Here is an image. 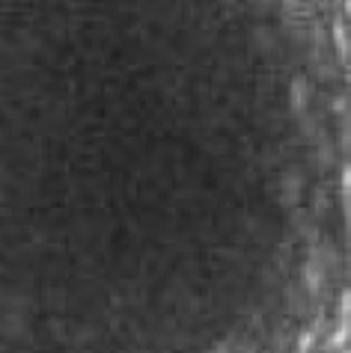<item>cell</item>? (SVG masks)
<instances>
[{
	"mask_svg": "<svg viewBox=\"0 0 351 353\" xmlns=\"http://www.w3.org/2000/svg\"><path fill=\"white\" fill-rule=\"evenodd\" d=\"M307 104H310V83H307V77H295L292 81V113H304L307 110Z\"/></svg>",
	"mask_w": 351,
	"mask_h": 353,
	"instance_id": "obj_1",
	"label": "cell"
},
{
	"mask_svg": "<svg viewBox=\"0 0 351 353\" xmlns=\"http://www.w3.org/2000/svg\"><path fill=\"white\" fill-rule=\"evenodd\" d=\"M280 184H283L280 202H283V205H289V208H292V205H295V202H298V196H301V179H298V175H295V172H289V175H286V179H283V181H280Z\"/></svg>",
	"mask_w": 351,
	"mask_h": 353,
	"instance_id": "obj_2",
	"label": "cell"
},
{
	"mask_svg": "<svg viewBox=\"0 0 351 353\" xmlns=\"http://www.w3.org/2000/svg\"><path fill=\"white\" fill-rule=\"evenodd\" d=\"M321 279H325V270H321V261L313 256V259L304 264V282H307V288H310V291H319Z\"/></svg>",
	"mask_w": 351,
	"mask_h": 353,
	"instance_id": "obj_3",
	"label": "cell"
},
{
	"mask_svg": "<svg viewBox=\"0 0 351 353\" xmlns=\"http://www.w3.org/2000/svg\"><path fill=\"white\" fill-rule=\"evenodd\" d=\"M336 42H339V57L348 60V42H345V27H343V21H336Z\"/></svg>",
	"mask_w": 351,
	"mask_h": 353,
	"instance_id": "obj_4",
	"label": "cell"
},
{
	"mask_svg": "<svg viewBox=\"0 0 351 353\" xmlns=\"http://www.w3.org/2000/svg\"><path fill=\"white\" fill-rule=\"evenodd\" d=\"M206 353H232V347L227 345V341H218V345H214V347H209Z\"/></svg>",
	"mask_w": 351,
	"mask_h": 353,
	"instance_id": "obj_5",
	"label": "cell"
},
{
	"mask_svg": "<svg viewBox=\"0 0 351 353\" xmlns=\"http://www.w3.org/2000/svg\"><path fill=\"white\" fill-rule=\"evenodd\" d=\"M345 15H348V21H351V0H345Z\"/></svg>",
	"mask_w": 351,
	"mask_h": 353,
	"instance_id": "obj_6",
	"label": "cell"
},
{
	"mask_svg": "<svg viewBox=\"0 0 351 353\" xmlns=\"http://www.w3.org/2000/svg\"><path fill=\"white\" fill-rule=\"evenodd\" d=\"M330 353H351V347H336V350H330Z\"/></svg>",
	"mask_w": 351,
	"mask_h": 353,
	"instance_id": "obj_7",
	"label": "cell"
}]
</instances>
